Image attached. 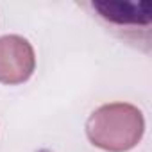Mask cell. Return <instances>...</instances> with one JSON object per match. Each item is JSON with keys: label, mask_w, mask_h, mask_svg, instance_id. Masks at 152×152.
I'll list each match as a JSON object with an SVG mask.
<instances>
[{"label": "cell", "mask_w": 152, "mask_h": 152, "mask_svg": "<svg viewBox=\"0 0 152 152\" xmlns=\"http://www.w3.org/2000/svg\"><path fill=\"white\" fill-rule=\"evenodd\" d=\"M86 132L93 145L111 152H124L140 141L143 116L134 106L107 104L91 113Z\"/></svg>", "instance_id": "6da1fadb"}, {"label": "cell", "mask_w": 152, "mask_h": 152, "mask_svg": "<svg viewBox=\"0 0 152 152\" xmlns=\"http://www.w3.org/2000/svg\"><path fill=\"white\" fill-rule=\"evenodd\" d=\"M91 7L100 20L107 25L124 31V38L131 39V34H138V29L148 32L152 20V2H90Z\"/></svg>", "instance_id": "7a4b0ae2"}, {"label": "cell", "mask_w": 152, "mask_h": 152, "mask_svg": "<svg viewBox=\"0 0 152 152\" xmlns=\"http://www.w3.org/2000/svg\"><path fill=\"white\" fill-rule=\"evenodd\" d=\"M34 50L27 39L20 36L0 38V83H25L34 72Z\"/></svg>", "instance_id": "3957f363"}]
</instances>
